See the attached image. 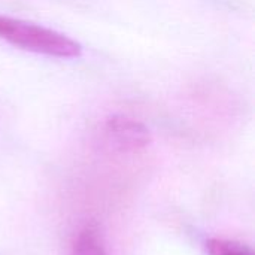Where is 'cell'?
<instances>
[{"label": "cell", "mask_w": 255, "mask_h": 255, "mask_svg": "<svg viewBox=\"0 0 255 255\" xmlns=\"http://www.w3.org/2000/svg\"><path fill=\"white\" fill-rule=\"evenodd\" d=\"M0 39L24 51L49 57L75 58L82 54L78 42L51 28L0 15Z\"/></svg>", "instance_id": "cell-1"}, {"label": "cell", "mask_w": 255, "mask_h": 255, "mask_svg": "<svg viewBox=\"0 0 255 255\" xmlns=\"http://www.w3.org/2000/svg\"><path fill=\"white\" fill-rule=\"evenodd\" d=\"M105 134L108 142L121 152H137L151 143L149 130L142 123L123 115L106 120Z\"/></svg>", "instance_id": "cell-2"}, {"label": "cell", "mask_w": 255, "mask_h": 255, "mask_svg": "<svg viewBox=\"0 0 255 255\" xmlns=\"http://www.w3.org/2000/svg\"><path fill=\"white\" fill-rule=\"evenodd\" d=\"M72 255H106L99 232L94 227H85L78 233Z\"/></svg>", "instance_id": "cell-3"}, {"label": "cell", "mask_w": 255, "mask_h": 255, "mask_svg": "<svg viewBox=\"0 0 255 255\" xmlns=\"http://www.w3.org/2000/svg\"><path fill=\"white\" fill-rule=\"evenodd\" d=\"M206 251L209 255H254L244 244L230 239H209L206 242Z\"/></svg>", "instance_id": "cell-4"}]
</instances>
